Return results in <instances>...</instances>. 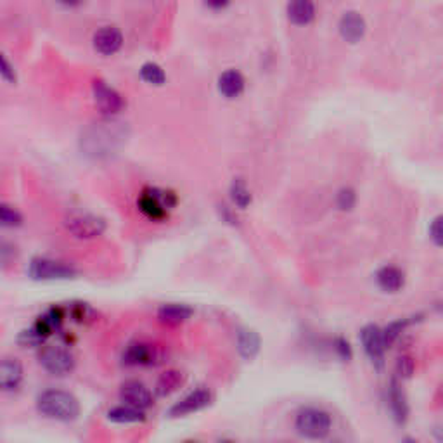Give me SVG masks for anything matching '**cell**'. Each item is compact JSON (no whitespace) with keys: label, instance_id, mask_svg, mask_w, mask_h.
Listing matches in <instances>:
<instances>
[{"label":"cell","instance_id":"cell-14","mask_svg":"<svg viewBox=\"0 0 443 443\" xmlns=\"http://www.w3.org/2000/svg\"><path fill=\"white\" fill-rule=\"evenodd\" d=\"M360 342H362L364 350L367 355L373 360L380 362L383 359L384 350L388 348L386 339H384V333L376 326H367L366 329L360 333Z\"/></svg>","mask_w":443,"mask_h":443},{"label":"cell","instance_id":"cell-17","mask_svg":"<svg viewBox=\"0 0 443 443\" xmlns=\"http://www.w3.org/2000/svg\"><path fill=\"white\" fill-rule=\"evenodd\" d=\"M376 282L383 291L386 293H397L404 288L405 275L400 268L397 267H383L377 270Z\"/></svg>","mask_w":443,"mask_h":443},{"label":"cell","instance_id":"cell-11","mask_svg":"<svg viewBox=\"0 0 443 443\" xmlns=\"http://www.w3.org/2000/svg\"><path fill=\"white\" fill-rule=\"evenodd\" d=\"M217 90L227 101L239 99L244 94V90H246V78H244V75L239 70L230 68V70H226L224 73H220V77L217 80Z\"/></svg>","mask_w":443,"mask_h":443},{"label":"cell","instance_id":"cell-28","mask_svg":"<svg viewBox=\"0 0 443 443\" xmlns=\"http://www.w3.org/2000/svg\"><path fill=\"white\" fill-rule=\"evenodd\" d=\"M43 342H46V338L40 335L35 326L30 327V329L21 331V335L18 336V343L21 346H40Z\"/></svg>","mask_w":443,"mask_h":443},{"label":"cell","instance_id":"cell-24","mask_svg":"<svg viewBox=\"0 0 443 443\" xmlns=\"http://www.w3.org/2000/svg\"><path fill=\"white\" fill-rule=\"evenodd\" d=\"M141 78L149 85H155V87H161L166 81V73L158 63H144L141 68Z\"/></svg>","mask_w":443,"mask_h":443},{"label":"cell","instance_id":"cell-5","mask_svg":"<svg viewBox=\"0 0 443 443\" xmlns=\"http://www.w3.org/2000/svg\"><path fill=\"white\" fill-rule=\"evenodd\" d=\"M68 233L77 239H94L104 234V218L92 213H71L64 222Z\"/></svg>","mask_w":443,"mask_h":443},{"label":"cell","instance_id":"cell-2","mask_svg":"<svg viewBox=\"0 0 443 443\" xmlns=\"http://www.w3.org/2000/svg\"><path fill=\"white\" fill-rule=\"evenodd\" d=\"M177 203H179L177 194L163 187H146L137 199L139 210L155 222L165 220Z\"/></svg>","mask_w":443,"mask_h":443},{"label":"cell","instance_id":"cell-21","mask_svg":"<svg viewBox=\"0 0 443 443\" xmlns=\"http://www.w3.org/2000/svg\"><path fill=\"white\" fill-rule=\"evenodd\" d=\"M109 421L120 422V424H128V422H141L146 419V414L142 408L132 407V405H120V407H113L108 412Z\"/></svg>","mask_w":443,"mask_h":443},{"label":"cell","instance_id":"cell-15","mask_svg":"<svg viewBox=\"0 0 443 443\" xmlns=\"http://www.w3.org/2000/svg\"><path fill=\"white\" fill-rule=\"evenodd\" d=\"M158 359L156 348L148 343H132L124 353V362L127 366H152Z\"/></svg>","mask_w":443,"mask_h":443},{"label":"cell","instance_id":"cell-30","mask_svg":"<svg viewBox=\"0 0 443 443\" xmlns=\"http://www.w3.org/2000/svg\"><path fill=\"white\" fill-rule=\"evenodd\" d=\"M429 237H431V241L436 246L443 248V215L442 217H436L431 222V226H429Z\"/></svg>","mask_w":443,"mask_h":443},{"label":"cell","instance_id":"cell-9","mask_svg":"<svg viewBox=\"0 0 443 443\" xmlns=\"http://www.w3.org/2000/svg\"><path fill=\"white\" fill-rule=\"evenodd\" d=\"M284 12L293 26L305 28L315 21L319 8H317L315 0H288Z\"/></svg>","mask_w":443,"mask_h":443},{"label":"cell","instance_id":"cell-32","mask_svg":"<svg viewBox=\"0 0 443 443\" xmlns=\"http://www.w3.org/2000/svg\"><path fill=\"white\" fill-rule=\"evenodd\" d=\"M56 6L63 11H78V9L83 8L88 0H54Z\"/></svg>","mask_w":443,"mask_h":443},{"label":"cell","instance_id":"cell-31","mask_svg":"<svg viewBox=\"0 0 443 443\" xmlns=\"http://www.w3.org/2000/svg\"><path fill=\"white\" fill-rule=\"evenodd\" d=\"M2 78H4V81H8V83H11V85H14L16 83V80H18V78H16V70H14V66H12L11 63H9V59L8 57H2Z\"/></svg>","mask_w":443,"mask_h":443},{"label":"cell","instance_id":"cell-26","mask_svg":"<svg viewBox=\"0 0 443 443\" xmlns=\"http://www.w3.org/2000/svg\"><path fill=\"white\" fill-rule=\"evenodd\" d=\"M236 0H199L201 8L210 14H224L234 6Z\"/></svg>","mask_w":443,"mask_h":443},{"label":"cell","instance_id":"cell-20","mask_svg":"<svg viewBox=\"0 0 443 443\" xmlns=\"http://www.w3.org/2000/svg\"><path fill=\"white\" fill-rule=\"evenodd\" d=\"M182 383H184V374L180 373V371L170 369L159 376L155 391L158 397H168V395H172L173 391L179 390V388L182 386Z\"/></svg>","mask_w":443,"mask_h":443},{"label":"cell","instance_id":"cell-10","mask_svg":"<svg viewBox=\"0 0 443 443\" xmlns=\"http://www.w3.org/2000/svg\"><path fill=\"white\" fill-rule=\"evenodd\" d=\"M338 33L345 42L359 43L367 33V21L362 12L345 11L338 21Z\"/></svg>","mask_w":443,"mask_h":443},{"label":"cell","instance_id":"cell-23","mask_svg":"<svg viewBox=\"0 0 443 443\" xmlns=\"http://www.w3.org/2000/svg\"><path fill=\"white\" fill-rule=\"evenodd\" d=\"M229 194H230V199H233V203L236 204L237 208H241V210H244V208H248L251 204V193H250V189H248V184L244 182L243 179L233 180Z\"/></svg>","mask_w":443,"mask_h":443},{"label":"cell","instance_id":"cell-18","mask_svg":"<svg viewBox=\"0 0 443 443\" xmlns=\"http://www.w3.org/2000/svg\"><path fill=\"white\" fill-rule=\"evenodd\" d=\"M190 315H193V308L187 305H180V303H168L158 310L159 322L166 324V326H179V324L186 322Z\"/></svg>","mask_w":443,"mask_h":443},{"label":"cell","instance_id":"cell-25","mask_svg":"<svg viewBox=\"0 0 443 443\" xmlns=\"http://www.w3.org/2000/svg\"><path fill=\"white\" fill-rule=\"evenodd\" d=\"M357 203V193L352 187H343L336 194V204L342 211H350Z\"/></svg>","mask_w":443,"mask_h":443},{"label":"cell","instance_id":"cell-4","mask_svg":"<svg viewBox=\"0 0 443 443\" xmlns=\"http://www.w3.org/2000/svg\"><path fill=\"white\" fill-rule=\"evenodd\" d=\"M28 275L35 281H63L77 275V270L64 262L52 258H33L28 265Z\"/></svg>","mask_w":443,"mask_h":443},{"label":"cell","instance_id":"cell-8","mask_svg":"<svg viewBox=\"0 0 443 443\" xmlns=\"http://www.w3.org/2000/svg\"><path fill=\"white\" fill-rule=\"evenodd\" d=\"M39 359L43 369L54 376H64L75 369L73 355L63 346H46Z\"/></svg>","mask_w":443,"mask_h":443},{"label":"cell","instance_id":"cell-13","mask_svg":"<svg viewBox=\"0 0 443 443\" xmlns=\"http://www.w3.org/2000/svg\"><path fill=\"white\" fill-rule=\"evenodd\" d=\"M120 398L127 405L142 408V411L149 408L152 405L151 391H149L144 384L139 383V381H128V383H125L124 386H121Z\"/></svg>","mask_w":443,"mask_h":443},{"label":"cell","instance_id":"cell-16","mask_svg":"<svg viewBox=\"0 0 443 443\" xmlns=\"http://www.w3.org/2000/svg\"><path fill=\"white\" fill-rule=\"evenodd\" d=\"M23 381V367L16 359H4L2 362V374L0 383L4 391H16Z\"/></svg>","mask_w":443,"mask_h":443},{"label":"cell","instance_id":"cell-1","mask_svg":"<svg viewBox=\"0 0 443 443\" xmlns=\"http://www.w3.org/2000/svg\"><path fill=\"white\" fill-rule=\"evenodd\" d=\"M37 407L46 417L61 422H71L80 415V402L63 390H47L37 398Z\"/></svg>","mask_w":443,"mask_h":443},{"label":"cell","instance_id":"cell-6","mask_svg":"<svg viewBox=\"0 0 443 443\" xmlns=\"http://www.w3.org/2000/svg\"><path fill=\"white\" fill-rule=\"evenodd\" d=\"M92 95L97 109L104 117H115L121 113L125 108V101L117 88L109 87L104 80H94L92 83Z\"/></svg>","mask_w":443,"mask_h":443},{"label":"cell","instance_id":"cell-29","mask_svg":"<svg viewBox=\"0 0 443 443\" xmlns=\"http://www.w3.org/2000/svg\"><path fill=\"white\" fill-rule=\"evenodd\" d=\"M71 315L77 322L83 324L88 322V320H94V310L87 305V303H75L71 306Z\"/></svg>","mask_w":443,"mask_h":443},{"label":"cell","instance_id":"cell-3","mask_svg":"<svg viewBox=\"0 0 443 443\" xmlns=\"http://www.w3.org/2000/svg\"><path fill=\"white\" fill-rule=\"evenodd\" d=\"M331 415L322 408L306 407L298 412L296 415V431L302 436L310 440H322L329 435L331 431Z\"/></svg>","mask_w":443,"mask_h":443},{"label":"cell","instance_id":"cell-7","mask_svg":"<svg viewBox=\"0 0 443 443\" xmlns=\"http://www.w3.org/2000/svg\"><path fill=\"white\" fill-rule=\"evenodd\" d=\"M125 43L124 32L118 26L102 25L92 35V47L97 54L104 57H111L121 50Z\"/></svg>","mask_w":443,"mask_h":443},{"label":"cell","instance_id":"cell-22","mask_svg":"<svg viewBox=\"0 0 443 443\" xmlns=\"http://www.w3.org/2000/svg\"><path fill=\"white\" fill-rule=\"evenodd\" d=\"M388 398H390V407H391V412H393V417L397 419L398 422H404L405 419H407V402H405V397L404 393H402V390L398 388V384L391 383V388H390V393H388Z\"/></svg>","mask_w":443,"mask_h":443},{"label":"cell","instance_id":"cell-12","mask_svg":"<svg viewBox=\"0 0 443 443\" xmlns=\"http://www.w3.org/2000/svg\"><path fill=\"white\" fill-rule=\"evenodd\" d=\"M210 404L211 393L208 390H204V388H199V390L193 391V393L187 395L186 398H182L179 404L173 405L168 414L172 415V417H180V415H187L193 414V412L201 411V408L208 407Z\"/></svg>","mask_w":443,"mask_h":443},{"label":"cell","instance_id":"cell-33","mask_svg":"<svg viewBox=\"0 0 443 443\" xmlns=\"http://www.w3.org/2000/svg\"><path fill=\"white\" fill-rule=\"evenodd\" d=\"M335 348H336V352L339 353V357H342L343 360H348L350 357H352V348H350V345H348V342H345V339H336V343H335Z\"/></svg>","mask_w":443,"mask_h":443},{"label":"cell","instance_id":"cell-19","mask_svg":"<svg viewBox=\"0 0 443 443\" xmlns=\"http://www.w3.org/2000/svg\"><path fill=\"white\" fill-rule=\"evenodd\" d=\"M237 350L241 357L251 360L260 352V336L253 329H241L237 333Z\"/></svg>","mask_w":443,"mask_h":443},{"label":"cell","instance_id":"cell-27","mask_svg":"<svg viewBox=\"0 0 443 443\" xmlns=\"http://www.w3.org/2000/svg\"><path fill=\"white\" fill-rule=\"evenodd\" d=\"M0 220H2V226L4 227H18L21 226L23 217L18 210H14L9 204H2L0 208Z\"/></svg>","mask_w":443,"mask_h":443}]
</instances>
